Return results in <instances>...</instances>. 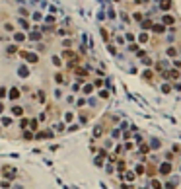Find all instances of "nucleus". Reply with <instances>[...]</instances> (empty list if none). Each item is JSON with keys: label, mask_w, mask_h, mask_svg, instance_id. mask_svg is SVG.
<instances>
[{"label": "nucleus", "mask_w": 181, "mask_h": 189, "mask_svg": "<svg viewBox=\"0 0 181 189\" xmlns=\"http://www.w3.org/2000/svg\"><path fill=\"white\" fill-rule=\"evenodd\" d=\"M156 20L160 22L162 26H166L169 29V27H177V26H181V20H179V16L175 12H168V14H158V18Z\"/></svg>", "instance_id": "f257e3e1"}, {"label": "nucleus", "mask_w": 181, "mask_h": 189, "mask_svg": "<svg viewBox=\"0 0 181 189\" xmlns=\"http://www.w3.org/2000/svg\"><path fill=\"white\" fill-rule=\"evenodd\" d=\"M156 170H158V177H160V179H168V177L173 176L175 164H169V162H164V160H160V164L156 166Z\"/></svg>", "instance_id": "f03ea898"}, {"label": "nucleus", "mask_w": 181, "mask_h": 189, "mask_svg": "<svg viewBox=\"0 0 181 189\" xmlns=\"http://www.w3.org/2000/svg\"><path fill=\"white\" fill-rule=\"evenodd\" d=\"M154 6H156V12H158V14L175 12V8H173V0H158Z\"/></svg>", "instance_id": "7ed1b4c3"}, {"label": "nucleus", "mask_w": 181, "mask_h": 189, "mask_svg": "<svg viewBox=\"0 0 181 189\" xmlns=\"http://www.w3.org/2000/svg\"><path fill=\"white\" fill-rule=\"evenodd\" d=\"M148 146L152 152H156V154H160L164 148H166V142H164L160 137H148Z\"/></svg>", "instance_id": "20e7f679"}, {"label": "nucleus", "mask_w": 181, "mask_h": 189, "mask_svg": "<svg viewBox=\"0 0 181 189\" xmlns=\"http://www.w3.org/2000/svg\"><path fill=\"white\" fill-rule=\"evenodd\" d=\"M140 78H142L144 82H148V84H156V80H158L152 68H144V70L140 72Z\"/></svg>", "instance_id": "39448f33"}, {"label": "nucleus", "mask_w": 181, "mask_h": 189, "mask_svg": "<svg viewBox=\"0 0 181 189\" xmlns=\"http://www.w3.org/2000/svg\"><path fill=\"white\" fill-rule=\"evenodd\" d=\"M179 187V177L177 176H171L164 181V189H177Z\"/></svg>", "instance_id": "423d86ee"}, {"label": "nucleus", "mask_w": 181, "mask_h": 189, "mask_svg": "<svg viewBox=\"0 0 181 189\" xmlns=\"http://www.w3.org/2000/svg\"><path fill=\"white\" fill-rule=\"evenodd\" d=\"M160 90H162V94H171V92H173V84H171V82H162Z\"/></svg>", "instance_id": "0eeeda50"}, {"label": "nucleus", "mask_w": 181, "mask_h": 189, "mask_svg": "<svg viewBox=\"0 0 181 189\" xmlns=\"http://www.w3.org/2000/svg\"><path fill=\"white\" fill-rule=\"evenodd\" d=\"M119 189H136L135 185H129V183H119Z\"/></svg>", "instance_id": "6e6552de"}, {"label": "nucleus", "mask_w": 181, "mask_h": 189, "mask_svg": "<svg viewBox=\"0 0 181 189\" xmlns=\"http://www.w3.org/2000/svg\"><path fill=\"white\" fill-rule=\"evenodd\" d=\"M113 2H115V4H121V2H123V0H113Z\"/></svg>", "instance_id": "1a4fd4ad"}, {"label": "nucleus", "mask_w": 181, "mask_h": 189, "mask_svg": "<svg viewBox=\"0 0 181 189\" xmlns=\"http://www.w3.org/2000/svg\"><path fill=\"white\" fill-rule=\"evenodd\" d=\"M177 170H179V174H181V162H179V168H177Z\"/></svg>", "instance_id": "9d476101"}, {"label": "nucleus", "mask_w": 181, "mask_h": 189, "mask_svg": "<svg viewBox=\"0 0 181 189\" xmlns=\"http://www.w3.org/2000/svg\"><path fill=\"white\" fill-rule=\"evenodd\" d=\"M179 82H181V70H179Z\"/></svg>", "instance_id": "9b49d317"}, {"label": "nucleus", "mask_w": 181, "mask_h": 189, "mask_svg": "<svg viewBox=\"0 0 181 189\" xmlns=\"http://www.w3.org/2000/svg\"><path fill=\"white\" fill-rule=\"evenodd\" d=\"M179 59H181V55H179Z\"/></svg>", "instance_id": "f8f14e48"}]
</instances>
